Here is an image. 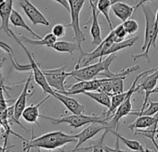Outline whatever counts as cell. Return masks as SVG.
<instances>
[{"instance_id":"6da1fadb","label":"cell","mask_w":158,"mask_h":152,"mask_svg":"<svg viewBox=\"0 0 158 152\" xmlns=\"http://www.w3.org/2000/svg\"><path fill=\"white\" fill-rule=\"evenodd\" d=\"M75 134H68L62 131H54L44 134L38 137H34V129H32V138L23 142V149L39 147L47 150H54L64 146L69 143L76 142Z\"/></svg>"},{"instance_id":"7a4b0ae2","label":"cell","mask_w":158,"mask_h":152,"mask_svg":"<svg viewBox=\"0 0 158 152\" xmlns=\"http://www.w3.org/2000/svg\"><path fill=\"white\" fill-rule=\"evenodd\" d=\"M142 12L145 17V34H144V42L141 46V53L139 55H132L134 60H137L140 58H145L147 61H150L149 51L151 46L156 47V40L158 37V27L155 25V14L154 12L147 6L142 5Z\"/></svg>"},{"instance_id":"3957f363","label":"cell","mask_w":158,"mask_h":152,"mask_svg":"<svg viewBox=\"0 0 158 152\" xmlns=\"http://www.w3.org/2000/svg\"><path fill=\"white\" fill-rule=\"evenodd\" d=\"M115 58V54H111L104 59L100 58V60L97 63L74 69L73 70L70 71V76H72V77L78 81H88L95 79L97 75L110 70V65Z\"/></svg>"},{"instance_id":"277c9868","label":"cell","mask_w":158,"mask_h":152,"mask_svg":"<svg viewBox=\"0 0 158 152\" xmlns=\"http://www.w3.org/2000/svg\"><path fill=\"white\" fill-rule=\"evenodd\" d=\"M157 68H152L151 70H144L142 71L140 74H139L137 77L135 78V80L133 81L131 86L129 87V89L127 90L128 94H127V98L125 99V101L117 108V110H115L114 114L113 115L112 117V121L109 122H108V127L111 128V129H115L116 131L118 130V122H120V120L122 118H124L125 116H127V115H130L131 111H132V101H131V98H132V96L134 93H136L137 91H139V87H138V82L145 75H148L149 73H152Z\"/></svg>"},{"instance_id":"5b68a950","label":"cell","mask_w":158,"mask_h":152,"mask_svg":"<svg viewBox=\"0 0 158 152\" xmlns=\"http://www.w3.org/2000/svg\"><path fill=\"white\" fill-rule=\"evenodd\" d=\"M41 118L48 120L53 125H59L60 123H67L69 126L77 129L79 127H82L84 125H88L93 122H99L102 124L108 125V121L105 119L104 113L99 116L95 115H85V114H72L61 118H53L46 115H40Z\"/></svg>"},{"instance_id":"8992f818","label":"cell","mask_w":158,"mask_h":152,"mask_svg":"<svg viewBox=\"0 0 158 152\" xmlns=\"http://www.w3.org/2000/svg\"><path fill=\"white\" fill-rule=\"evenodd\" d=\"M86 1H88V0H68L69 6H70L71 22L68 25H66V27L73 28V31L74 34L73 39L75 40L78 46V50L80 51V54L84 52L81 45L83 42L86 41V35L80 27V12Z\"/></svg>"},{"instance_id":"52a82bcc","label":"cell","mask_w":158,"mask_h":152,"mask_svg":"<svg viewBox=\"0 0 158 152\" xmlns=\"http://www.w3.org/2000/svg\"><path fill=\"white\" fill-rule=\"evenodd\" d=\"M12 38H14V39L20 44V46H22V48H23V49L24 50V52L26 53L27 58H28V59H29V61H30V64H31V71H32V73H33V78H34L35 84L38 85V86L41 87V89L43 90L44 93H46V94L50 95L51 97H53V95H54V90H53V89L51 88V86L48 85V81H47V78H46V76H45V73H44L43 70L40 68V66L38 65V63L35 61V59L33 54L27 49V47L24 46V44L22 43V42L18 39V36H17L16 34H14Z\"/></svg>"},{"instance_id":"ba28073f","label":"cell","mask_w":158,"mask_h":152,"mask_svg":"<svg viewBox=\"0 0 158 152\" xmlns=\"http://www.w3.org/2000/svg\"><path fill=\"white\" fill-rule=\"evenodd\" d=\"M66 66H62L56 69H48V70H43L45 76L47 78V81L48 85L51 86V88L54 91L60 92L64 94L66 92L65 89V81L70 76V72H67L65 70Z\"/></svg>"},{"instance_id":"9c48e42d","label":"cell","mask_w":158,"mask_h":152,"mask_svg":"<svg viewBox=\"0 0 158 152\" xmlns=\"http://www.w3.org/2000/svg\"><path fill=\"white\" fill-rule=\"evenodd\" d=\"M17 2L34 25L40 24L44 26H49V22L30 0H17Z\"/></svg>"},{"instance_id":"30bf717a","label":"cell","mask_w":158,"mask_h":152,"mask_svg":"<svg viewBox=\"0 0 158 152\" xmlns=\"http://www.w3.org/2000/svg\"><path fill=\"white\" fill-rule=\"evenodd\" d=\"M108 125L106 124H102V123H99V122H93L90 123L88 127H86L82 132H80L79 134H75V137L77 139L76 141V145L74 146V148L71 151V152H75L77 151L78 148H80V146L87 141H89V139L93 138L96 134H98L100 132L102 131H105L107 129Z\"/></svg>"},{"instance_id":"8fae6325","label":"cell","mask_w":158,"mask_h":152,"mask_svg":"<svg viewBox=\"0 0 158 152\" xmlns=\"http://www.w3.org/2000/svg\"><path fill=\"white\" fill-rule=\"evenodd\" d=\"M32 79H33V73H30L29 76H28V78H27V80L25 81L24 87H23L22 93L20 94V96L18 97V98L15 100V103H14V105H13L14 117H15V119H16L18 122H20V118L22 117L23 110H24L25 108L27 107L26 104H27V99H28V98L31 97V96L35 92V90H34L32 93H29V87H30Z\"/></svg>"},{"instance_id":"7c38bea8","label":"cell","mask_w":158,"mask_h":152,"mask_svg":"<svg viewBox=\"0 0 158 152\" xmlns=\"http://www.w3.org/2000/svg\"><path fill=\"white\" fill-rule=\"evenodd\" d=\"M89 6L91 9V27H90V35L92 37L91 44L94 46H99L102 42V28L98 20V9H97V0H89Z\"/></svg>"},{"instance_id":"4fadbf2b","label":"cell","mask_w":158,"mask_h":152,"mask_svg":"<svg viewBox=\"0 0 158 152\" xmlns=\"http://www.w3.org/2000/svg\"><path fill=\"white\" fill-rule=\"evenodd\" d=\"M157 84H158V68L153 72L149 73L147 75V77L138 85L139 90H143L145 92V97L139 111H143L145 110L150 99V95L152 94V91L157 86Z\"/></svg>"},{"instance_id":"5bb4252c","label":"cell","mask_w":158,"mask_h":152,"mask_svg":"<svg viewBox=\"0 0 158 152\" xmlns=\"http://www.w3.org/2000/svg\"><path fill=\"white\" fill-rule=\"evenodd\" d=\"M12 7H13V0H6L2 7L0 8V19H1L0 31H4L5 34L10 37H13V35L15 34L10 28V15L13 10Z\"/></svg>"},{"instance_id":"9a60e30c","label":"cell","mask_w":158,"mask_h":152,"mask_svg":"<svg viewBox=\"0 0 158 152\" xmlns=\"http://www.w3.org/2000/svg\"><path fill=\"white\" fill-rule=\"evenodd\" d=\"M53 98L60 101L65 106V108L73 114H82L85 111V107L81 103H79L75 98H73L68 95L54 91Z\"/></svg>"},{"instance_id":"2e32d148","label":"cell","mask_w":158,"mask_h":152,"mask_svg":"<svg viewBox=\"0 0 158 152\" xmlns=\"http://www.w3.org/2000/svg\"><path fill=\"white\" fill-rule=\"evenodd\" d=\"M158 124V113L154 116L140 115L128 125V128L133 132L135 130H146V129H157Z\"/></svg>"},{"instance_id":"e0dca14e","label":"cell","mask_w":158,"mask_h":152,"mask_svg":"<svg viewBox=\"0 0 158 152\" xmlns=\"http://www.w3.org/2000/svg\"><path fill=\"white\" fill-rule=\"evenodd\" d=\"M51 96L50 95H48L45 98H43L41 101H39L38 103L36 104H32L30 106H27L25 108V110H23V119L28 122V123H35L37 125H39V122H38V118L40 117V113H39V108L48 100L49 99Z\"/></svg>"},{"instance_id":"ac0fdd59","label":"cell","mask_w":158,"mask_h":152,"mask_svg":"<svg viewBox=\"0 0 158 152\" xmlns=\"http://www.w3.org/2000/svg\"><path fill=\"white\" fill-rule=\"evenodd\" d=\"M112 11L114 14L123 22L128 20L135 11V8L127 5L125 2H117L112 7Z\"/></svg>"},{"instance_id":"d6986e66","label":"cell","mask_w":158,"mask_h":152,"mask_svg":"<svg viewBox=\"0 0 158 152\" xmlns=\"http://www.w3.org/2000/svg\"><path fill=\"white\" fill-rule=\"evenodd\" d=\"M18 39L23 44H29L32 46H43L48 47H51L52 45L55 44L57 41V37L52 33L48 34L45 37L40 39H31L25 36H20L18 37Z\"/></svg>"},{"instance_id":"ffe728a7","label":"cell","mask_w":158,"mask_h":152,"mask_svg":"<svg viewBox=\"0 0 158 152\" xmlns=\"http://www.w3.org/2000/svg\"><path fill=\"white\" fill-rule=\"evenodd\" d=\"M121 1H124V0H97L98 12L102 13L104 16V18H105V20H106V22H107V23H108L111 30H114V29H113L111 18H110V15H109V11L112 9L113 5H114L117 2H121Z\"/></svg>"},{"instance_id":"44dd1931","label":"cell","mask_w":158,"mask_h":152,"mask_svg":"<svg viewBox=\"0 0 158 152\" xmlns=\"http://www.w3.org/2000/svg\"><path fill=\"white\" fill-rule=\"evenodd\" d=\"M10 24L13 25V26H15V27H20V28L25 29L26 31H28V32H29L34 37H35L36 39L42 38L40 35H38L36 33H35V32L30 28V26L25 22V21L23 20V18L22 17V15H21L17 10H12L11 15H10Z\"/></svg>"},{"instance_id":"7402d4cb","label":"cell","mask_w":158,"mask_h":152,"mask_svg":"<svg viewBox=\"0 0 158 152\" xmlns=\"http://www.w3.org/2000/svg\"><path fill=\"white\" fill-rule=\"evenodd\" d=\"M84 95H86L87 97L90 98L91 99H93L94 101H96L97 103L101 104L102 106L109 109L111 106V101H112V98L111 95L102 92V91H89V92H85Z\"/></svg>"},{"instance_id":"603a6c76","label":"cell","mask_w":158,"mask_h":152,"mask_svg":"<svg viewBox=\"0 0 158 152\" xmlns=\"http://www.w3.org/2000/svg\"><path fill=\"white\" fill-rule=\"evenodd\" d=\"M51 48L60 53H69L70 55H73V52L78 49V46L76 42L73 43L68 41H56V43L52 45Z\"/></svg>"},{"instance_id":"cb8c5ba5","label":"cell","mask_w":158,"mask_h":152,"mask_svg":"<svg viewBox=\"0 0 158 152\" xmlns=\"http://www.w3.org/2000/svg\"><path fill=\"white\" fill-rule=\"evenodd\" d=\"M139 40V37L138 36H135V37H132V38H129L127 40H124L120 43H114L108 49H107V52H106V56H109L111 54H114L122 49H125V48H127V47H131L135 45V43Z\"/></svg>"},{"instance_id":"d4e9b609","label":"cell","mask_w":158,"mask_h":152,"mask_svg":"<svg viewBox=\"0 0 158 152\" xmlns=\"http://www.w3.org/2000/svg\"><path fill=\"white\" fill-rule=\"evenodd\" d=\"M107 130L108 132L112 133L113 134H114L116 136V138H118L119 140H121L129 149L133 150V151H140V148H141V144L136 140H132V139H127V137L123 136L122 134H120L116 130L114 129H111L109 127H107Z\"/></svg>"},{"instance_id":"484cf974","label":"cell","mask_w":158,"mask_h":152,"mask_svg":"<svg viewBox=\"0 0 158 152\" xmlns=\"http://www.w3.org/2000/svg\"><path fill=\"white\" fill-rule=\"evenodd\" d=\"M108 130L106 129L103 133V134L92 145H90L89 146H87V147H82V148H78L77 151H81V150H90L91 152H105L104 149H103V140L105 138V135L107 134Z\"/></svg>"},{"instance_id":"4316f807","label":"cell","mask_w":158,"mask_h":152,"mask_svg":"<svg viewBox=\"0 0 158 152\" xmlns=\"http://www.w3.org/2000/svg\"><path fill=\"white\" fill-rule=\"evenodd\" d=\"M149 107L144 110L143 111H131L130 115H136V116H140V115H148V116H154L155 114L158 113V102L152 101L149 99Z\"/></svg>"},{"instance_id":"83f0119b","label":"cell","mask_w":158,"mask_h":152,"mask_svg":"<svg viewBox=\"0 0 158 152\" xmlns=\"http://www.w3.org/2000/svg\"><path fill=\"white\" fill-rule=\"evenodd\" d=\"M113 31H114V43H120V42L124 41L125 38L127 37V35H128L127 31L125 30L123 24L116 26Z\"/></svg>"},{"instance_id":"f1b7e54d","label":"cell","mask_w":158,"mask_h":152,"mask_svg":"<svg viewBox=\"0 0 158 152\" xmlns=\"http://www.w3.org/2000/svg\"><path fill=\"white\" fill-rule=\"evenodd\" d=\"M123 26H124L125 30L127 31V34H134L135 33L138 32L139 27L138 22H136L135 20H130V19L124 22Z\"/></svg>"},{"instance_id":"f546056e","label":"cell","mask_w":158,"mask_h":152,"mask_svg":"<svg viewBox=\"0 0 158 152\" xmlns=\"http://www.w3.org/2000/svg\"><path fill=\"white\" fill-rule=\"evenodd\" d=\"M51 33L57 37V38H61L65 35L66 34V26L63 25V24H56L53 26L52 30H51Z\"/></svg>"},{"instance_id":"4dcf8cb0","label":"cell","mask_w":158,"mask_h":152,"mask_svg":"<svg viewBox=\"0 0 158 152\" xmlns=\"http://www.w3.org/2000/svg\"><path fill=\"white\" fill-rule=\"evenodd\" d=\"M5 60H6L5 58H0V87H2L4 89L5 94L9 95L8 90L10 89V87L5 85V79H4V76H3V73H2V67H3V65L5 63Z\"/></svg>"},{"instance_id":"1f68e13d","label":"cell","mask_w":158,"mask_h":152,"mask_svg":"<svg viewBox=\"0 0 158 152\" xmlns=\"http://www.w3.org/2000/svg\"><path fill=\"white\" fill-rule=\"evenodd\" d=\"M5 91L2 87H0V112H2L6 110H8L9 105L8 103L11 100H7L5 98V95H4Z\"/></svg>"},{"instance_id":"d6a6232c","label":"cell","mask_w":158,"mask_h":152,"mask_svg":"<svg viewBox=\"0 0 158 152\" xmlns=\"http://www.w3.org/2000/svg\"><path fill=\"white\" fill-rule=\"evenodd\" d=\"M0 49H2L3 51H5L7 54H9V56H13V51H12L11 47L5 42L0 41Z\"/></svg>"},{"instance_id":"836d02e7","label":"cell","mask_w":158,"mask_h":152,"mask_svg":"<svg viewBox=\"0 0 158 152\" xmlns=\"http://www.w3.org/2000/svg\"><path fill=\"white\" fill-rule=\"evenodd\" d=\"M118 142H119V139L117 138V141H116V147H115V148H113V147L108 146H106V145L103 144V149H104V151H105V152H127V151H125V150H122V149L118 148Z\"/></svg>"},{"instance_id":"e575fe53","label":"cell","mask_w":158,"mask_h":152,"mask_svg":"<svg viewBox=\"0 0 158 152\" xmlns=\"http://www.w3.org/2000/svg\"><path fill=\"white\" fill-rule=\"evenodd\" d=\"M53 1L59 3L60 5H61L68 12H70V6H69V2L68 0H53Z\"/></svg>"},{"instance_id":"d590c367","label":"cell","mask_w":158,"mask_h":152,"mask_svg":"<svg viewBox=\"0 0 158 152\" xmlns=\"http://www.w3.org/2000/svg\"><path fill=\"white\" fill-rule=\"evenodd\" d=\"M152 2V0H138V2H137V5L136 6H134V8H135V11L137 10V9H139V7H141L142 5H144V3H146V2Z\"/></svg>"},{"instance_id":"8d00e7d4","label":"cell","mask_w":158,"mask_h":152,"mask_svg":"<svg viewBox=\"0 0 158 152\" xmlns=\"http://www.w3.org/2000/svg\"><path fill=\"white\" fill-rule=\"evenodd\" d=\"M10 147L5 146H0V152H7Z\"/></svg>"},{"instance_id":"74e56055","label":"cell","mask_w":158,"mask_h":152,"mask_svg":"<svg viewBox=\"0 0 158 152\" xmlns=\"http://www.w3.org/2000/svg\"><path fill=\"white\" fill-rule=\"evenodd\" d=\"M30 152H41V148H39V147H32V148H30Z\"/></svg>"},{"instance_id":"f35d334b","label":"cell","mask_w":158,"mask_h":152,"mask_svg":"<svg viewBox=\"0 0 158 152\" xmlns=\"http://www.w3.org/2000/svg\"><path fill=\"white\" fill-rule=\"evenodd\" d=\"M155 25L158 27V10H157V12L155 14Z\"/></svg>"},{"instance_id":"ab89813d","label":"cell","mask_w":158,"mask_h":152,"mask_svg":"<svg viewBox=\"0 0 158 152\" xmlns=\"http://www.w3.org/2000/svg\"><path fill=\"white\" fill-rule=\"evenodd\" d=\"M5 1H6V0H0V8L2 7V5L5 3Z\"/></svg>"},{"instance_id":"60d3db41","label":"cell","mask_w":158,"mask_h":152,"mask_svg":"<svg viewBox=\"0 0 158 152\" xmlns=\"http://www.w3.org/2000/svg\"><path fill=\"white\" fill-rule=\"evenodd\" d=\"M140 152H148V151H146V149H145L143 146H141V148H140Z\"/></svg>"},{"instance_id":"b9f144b4","label":"cell","mask_w":158,"mask_h":152,"mask_svg":"<svg viewBox=\"0 0 158 152\" xmlns=\"http://www.w3.org/2000/svg\"><path fill=\"white\" fill-rule=\"evenodd\" d=\"M153 93H158V89H153L152 91V94H153Z\"/></svg>"},{"instance_id":"7bdbcfd3","label":"cell","mask_w":158,"mask_h":152,"mask_svg":"<svg viewBox=\"0 0 158 152\" xmlns=\"http://www.w3.org/2000/svg\"><path fill=\"white\" fill-rule=\"evenodd\" d=\"M24 151H25V152H30V148H27V149H25Z\"/></svg>"},{"instance_id":"ee69618b","label":"cell","mask_w":158,"mask_h":152,"mask_svg":"<svg viewBox=\"0 0 158 152\" xmlns=\"http://www.w3.org/2000/svg\"><path fill=\"white\" fill-rule=\"evenodd\" d=\"M60 152H66V151H65V150H63V149H60Z\"/></svg>"},{"instance_id":"f6af8a7d","label":"cell","mask_w":158,"mask_h":152,"mask_svg":"<svg viewBox=\"0 0 158 152\" xmlns=\"http://www.w3.org/2000/svg\"><path fill=\"white\" fill-rule=\"evenodd\" d=\"M154 89H158V86H156V87H155Z\"/></svg>"},{"instance_id":"bcb514c9","label":"cell","mask_w":158,"mask_h":152,"mask_svg":"<svg viewBox=\"0 0 158 152\" xmlns=\"http://www.w3.org/2000/svg\"><path fill=\"white\" fill-rule=\"evenodd\" d=\"M156 134H158V129H156Z\"/></svg>"},{"instance_id":"7dc6e473","label":"cell","mask_w":158,"mask_h":152,"mask_svg":"<svg viewBox=\"0 0 158 152\" xmlns=\"http://www.w3.org/2000/svg\"><path fill=\"white\" fill-rule=\"evenodd\" d=\"M156 142H157V144H158V139H157V140H156Z\"/></svg>"}]
</instances>
